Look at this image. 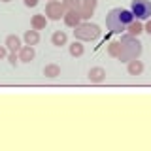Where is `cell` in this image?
Masks as SVG:
<instances>
[{
  "instance_id": "obj_4",
  "label": "cell",
  "mask_w": 151,
  "mask_h": 151,
  "mask_svg": "<svg viewBox=\"0 0 151 151\" xmlns=\"http://www.w3.org/2000/svg\"><path fill=\"white\" fill-rule=\"evenodd\" d=\"M130 12L134 15V19L147 21V19H151V2L149 0H132Z\"/></svg>"
},
{
  "instance_id": "obj_14",
  "label": "cell",
  "mask_w": 151,
  "mask_h": 151,
  "mask_svg": "<svg viewBox=\"0 0 151 151\" xmlns=\"http://www.w3.org/2000/svg\"><path fill=\"white\" fill-rule=\"evenodd\" d=\"M44 76H45V78H49V79L59 78V76H60V66L59 64H45Z\"/></svg>"
},
{
  "instance_id": "obj_26",
  "label": "cell",
  "mask_w": 151,
  "mask_h": 151,
  "mask_svg": "<svg viewBox=\"0 0 151 151\" xmlns=\"http://www.w3.org/2000/svg\"><path fill=\"white\" fill-rule=\"evenodd\" d=\"M47 2H49V0H47Z\"/></svg>"
},
{
  "instance_id": "obj_7",
  "label": "cell",
  "mask_w": 151,
  "mask_h": 151,
  "mask_svg": "<svg viewBox=\"0 0 151 151\" xmlns=\"http://www.w3.org/2000/svg\"><path fill=\"white\" fill-rule=\"evenodd\" d=\"M104 79H106V70L102 66H94L89 70V81L91 83H102Z\"/></svg>"
},
{
  "instance_id": "obj_16",
  "label": "cell",
  "mask_w": 151,
  "mask_h": 151,
  "mask_svg": "<svg viewBox=\"0 0 151 151\" xmlns=\"http://www.w3.org/2000/svg\"><path fill=\"white\" fill-rule=\"evenodd\" d=\"M23 38H25L27 45H36L38 42H40V34H38V30H34V28H32V30H27Z\"/></svg>"
},
{
  "instance_id": "obj_19",
  "label": "cell",
  "mask_w": 151,
  "mask_h": 151,
  "mask_svg": "<svg viewBox=\"0 0 151 151\" xmlns=\"http://www.w3.org/2000/svg\"><path fill=\"white\" fill-rule=\"evenodd\" d=\"M96 4H98V0H81V8H87V9H91V12H94Z\"/></svg>"
},
{
  "instance_id": "obj_22",
  "label": "cell",
  "mask_w": 151,
  "mask_h": 151,
  "mask_svg": "<svg viewBox=\"0 0 151 151\" xmlns=\"http://www.w3.org/2000/svg\"><path fill=\"white\" fill-rule=\"evenodd\" d=\"M23 2H25L27 8H34V6H38V0H23Z\"/></svg>"
},
{
  "instance_id": "obj_10",
  "label": "cell",
  "mask_w": 151,
  "mask_h": 151,
  "mask_svg": "<svg viewBox=\"0 0 151 151\" xmlns=\"http://www.w3.org/2000/svg\"><path fill=\"white\" fill-rule=\"evenodd\" d=\"M127 72H129L130 76H140L142 72H144V63L138 60V59L129 60V64H127Z\"/></svg>"
},
{
  "instance_id": "obj_8",
  "label": "cell",
  "mask_w": 151,
  "mask_h": 151,
  "mask_svg": "<svg viewBox=\"0 0 151 151\" xmlns=\"http://www.w3.org/2000/svg\"><path fill=\"white\" fill-rule=\"evenodd\" d=\"M142 32H144V25H142L140 19H134V21H130L129 25H127V34H130V36H136V38H138Z\"/></svg>"
},
{
  "instance_id": "obj_25",
  "label": "cell",
  "mask_w": 151,
  "mask_h": 151,
  "mask_svg": "<svg viewBox=\"0 0 151 151\" xmlns=\"http://www.w3.org/2000/svg\"><path fill=\"white\" fill-rule=\"evenodd\" d=\"M2 2H12V0H2Z\"/></svg>"
},
{
  "instance_id": "obj_3",
  "label": "cell",
  "mask_w": 151,
  "mask_h": 151,
  "mask_svg": "<svg viewBox=\"0 0 151 151\" xmlns=\"http://www.w3.org/2000/svg\"><path fill=\"white\" fill-rule=\"evenodd\" d=\"M100 34H102L100 27L94 25V23H79L74 28L76 40H81V42H94V40L100 38Z\"/></svg>"
},
{
  "instance_id": "obj_20",
  "label": "cell",
  "mask_w": 151,
  "mask_h": 151,
  "mask_svg": "<svg viewBox=\"0 0 151 151\" xmlns=\"http://www.w3.org/2000/svg\"><path fill=\"white\" fill-rule=\"evenodd\" d=\"M78 12H79V15H81V19H91V15H93V12L87 9V8H79Z\"/></svg>"
},
{
  "instance_id": "obj_17",
  "label": "cell",
  "mask_w": 151,
  "mask_h": 151,
  "mask_svg": "<svg viewBox=\"0 0 151 151\" xmlns=\"http://www.w3.org/2000/svg\"><path fill=\"white\" fill-rule=\"evenodd\" d=\"M108 53H110L111 57H115V59H119V55H121V42H110Z\"/></svg>"
},
{
  "instance_id": "obj_12",
  "label": "cell",
  "mask_w": 151,
  "mask_h": 151,
  "mask_svg": "<svg viewBox=\"0 0 151 151\" xmlns=\"http://www.w3.org/2000/svg\"><path fill=\"white\" fill-rule=\"evenodd\" d=\"M30 25L34 30H44V28L47 27V17L44 15V13H38V15H32L30 19Z\"/></svg>"
},
{
  "instance_id": "obj_9",
  "label": "cell",
  "mask_w": 151,
  "mask_h": 151,
  "mask_svg": "<svg viewBox=\"0 0 151 151\" xmlns=\"http://www.w3.org/2000/svg\"><path fill=\"white\" fill-rule=\"evenodd\" d=\"M34 47L32 45H23L21 49H19V60L21 63H30L32 59H34Z\"/></svg>"
},
{
  "instance_id": "obj_24",
  "label": "cell",
  "mask_w": 151,
  "mask_h": 151,
  "mask_svg": "<svg viewBox=\"0 0 151 151\" xmlns=\"http://www.w3.org/2000/svg\"><path fill=\"white\" fill-rule=\"evenodd\" d=\"M8 55V47H4V45H0V59H4V57Z\"/></svg>"
},
{
  "instance_id": "obj_15",
  "label": "cell",
  "mask_w": 151,
  "mask_h": 151,
  "mask_svg": "<svg viewBox=\"0 0 151 151\" xmlns=\"http://www.w3.org/2000/svg\"><path fill=\"white\" fill-rule=\"evenodd\" d=\"M68 51H70V55H72V57H81L85 53V47L81 44V40H74L72 44H70Z\"/></svg>"
},
{
  "instance_id": "obj_11",
  "label": "cell",
  "mask_w": 151,
  "mask_h": 151,
  "mask_svg": "<svg viewBox=\"0 0 151 151\" xmlns=\"http://www.w3.org/2000/svg\"><path fill=\"white\" fill-rule=\"evenodd\" d=\"M6 47H8V51H12V53H19V49H21V40H19V36L15 34H9L6 38Z\"/></svg>"
},
{
  "instance_id": "obj_2",
  "label": "cell",
  "mask_w": 151,
  "mask_h": 151,
  "mask_svg": "<svg viewBox=\"0 0 151 151\" xmlns=\"http://www.w3.org/2000/svg\"><path fill=\"white\" fill-rule=\"evenodd\" d=\"M121 55H119V60L123 63H129L132 59H138L142 55V44L138 42L136 36H130V34H125L121 36Z\"/></svg>"
},
{
  "instance_id": "obj_18",
  "label": "cell",
  "mask_w": 151,
  "mask_h": 151,
  "mask_svg": "<svg viewBox=\"0 0 151 151\" xmlns=\"http://www.w3.org/2000/svg\"><path fill=\"white\" fill-rule=\"evenodd\" d=\"M66 9H79L81 8V0H63Z\"/></svg>"
},
{
  "instance_id": "obj_5",
  "label": "cell",
  "mask_w": 151,
  "mask_h": 151,
  "mask_svg": "<svg viewBox=\"0 0 151 151\" xmlns=\"http://www.w3.org/2000/svg\"><path fill=\"white\" fill-rule=\"evenodd\" d=\"M64 13H66V8L59 0H49L45 4V17L51 19V21H59L60 17H64Z\"/></svg>"
},
{
  "instance_id": "obj_13",
  "label": "cell",
  "mask_w": 151,
  "mask_h": 151,
  "mask_svg": "<svg viewBox=\"0 0 151 151\" xmlns=\"http://www.w3.org/2000/svg\"><path fill=\"white\" fill-rule=\"evenodd\" d=\"M66 42H68V36H66V32H63V30H57V32H53V36H51V44L57 45V47L66 45Z\"/></svg>"
},
{
  "instance_id": "obj_6",
  "label": "cell",
  "mask_w": 151,
  "mask_h": 151,
  "mask_svg": "<svg viewBox=\"0 0 151 151\" xmlns=\"http://www.w3.org/2000/svg\"><path fill=\"white\" fill-rule=\"evenodd\" d=\"M64 25L66 27H72V28H76L81 23V15H79V12L78 9H66V13H64Z\"/></svg>"
},
{
  "instance_id": "obj_23",
  "label": "cell",
  "mask_w": 151,
  "mask_h": 151,
  "mask_svg": "<svg viewBox=\"0 0 151 151\" xmlns=\"http://www.w3.org/2000/svg\"><path fill=\"white\" fill-rule=\"evenodd\" d=\"M144 32H147L151 36V19H147V23H145V27H144Z\"/></svg>"
},
{
  "instance_id": "obj_1",
  "label": "cell",
  "mask_w": 151,
  "mask_h": 151,
  "mask_svg": "<svg viewBox=\"0 0 151 151\" xmlns=\"http://www.w3.org/2000/svg\"><path fill=\"white\" fill-rule=\"evenodd\" d=\"M130 21H134L130 9H123V8H113L106 17V27L111 34H121L127 30V25Z\"/></svg>"
},
{
  "instance_id": "obj_21",
  "label": "cell",
  "mask_w": 151,
  "mask_h": 151,
  "mask_svg": "<svg viewBox=\"0 0 151 151\" xmlns=\"http://www.w3.org/2000/svg\"><path fill=\"white\" fill-rule=\"evenodd\" d=\"M8 60H9V64H12V66H17V63H19V55H15V53H9Z\"/></svg>"
}]
</instances>
